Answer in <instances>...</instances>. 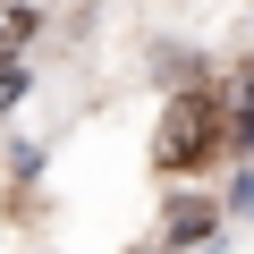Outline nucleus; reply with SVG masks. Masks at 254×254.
I'll use <instances>...</instances> for the list:
<instances>
[{
  "label": "nucleus",
  "instance_id": "obj_1",
  "mask_svg": "<svg viewBox=\"0 0 254 254\" xmlns=\"http://www.w3.org/2000/svg\"><path fill=\"white\" fill-rule=\"evenodd\" d=\"M212 144H220L212 93H178L170 119H161V161H170V170H195V161H212Z\"/></svg>",
  "mask_w": 254,
  "mask_h": 254
},
{
  "label": "nucleus",
  "instance_id": "obj_2",
  "mask_svg": "<svg viewBox=\"0 0 254 254\" xmlns=\"http://www.w3.org/2000/svg\"><path fill=\"white\" fill-rule=\"evenodd\" d=\"M26 34H34V9H26V0H0V68L26 51Z\"/></svg>",
  "mask_w": 254,
  "mask_h": 254
}]
</instances>
